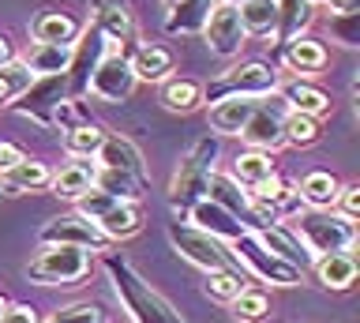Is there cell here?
I'll use <instances>...</instances> for the list:
<instances>
[{"label": "cell", "instance_id": "17", "mask_svg": "<svg viewBox=\"0 0 360 323\" xmlns=\"http://www.w3.org/2000/svg\"><path fill=\"white\" fill-rule=\"evenodd\" d=\"M188 226H195V229H202V233H210V237H218V241H236L240 233H248L240 222H236L225 207H218L214 199H199L195 207L188 210Z\"/></svg>", "mask_w": 360, "mask_h": 323}, {"label": "cell", "instance_id": "1", "mask_svg": "<svg viewBox=\"0 0 360 323\" xmlns=\"http://www.w3.org/2000/svg\"><path fill=\"white\" fill-rule=\"evenodd\" d=\"M105 271L112 278V289H117L120 305L131 312L135 323H188L150 282H143V278L131 271V263L124 260V255L109 252L105 255Z\"/></svg>", "mask_w": 360, "mask_h": 323}, {"label": "cell", "instance_id": "18", "mask_svg": "<svg viewBox=\"0 0 360 323\" xmlns=\"http://www.w3.org/2000/svg\"><path fill=\"white\" fill-rule=\"evenodd\" d=\"M278 61L289 72H297V80H308V75L326 68V46L315 38H292L285 46H278Z\"/></svg>", "mask_w": 360, "mask_h": 323}, {"label": "cell", "instance_id": "6", "mask_svg": "<svg viewBox=\"0 0 360 323\" xmlns=\"http://www.w3.org/2000/svg\"><path fill=\"white\" fill-rule=\"evenodd\" d=\"M90 274V252L75 244H41V252L30 260L27 278L38 286H75Z\"/></svg>", "mask_w": 360, "mask_h": 323}, {"label": "cell", "instance_id": "36", "mask_svg": "<svg viewBox=\"0 0 360 323\" xmlns=\"http://www.w3.org/2000/svg\"><path fill=\"white\" fill-rule=\"evenodd\" d=\"M229 308L240 323H263L270 316V293L259 289V286H244L240 293L229 300Z\"/></svg>", "mask_w": 360, "mask_h": 323}, {"label": "cell", "instance_id": "15", "mask_svg": "<svg viewBox=\"0 0 360 323\" xmlns=\"http://www.w3.org/2000/svg\"><path fill=\"white\" fill-rule=\"evenodd\" d=\"M255 237H259V244H263L266 252H274L278 260H285L289 267H297V271H311L315 255L308 252V244L297 237V229H292L289 222H274V226L259 229Z\"/></svg>", "mask_w": 360, "mask_h": 323}, {"label": "cell", "instance_id": "38", "mask_svg": "<svg viewBox=\"0 0 360 323\" xmlns=\"http://www.w3.org/2000/svg\"><path fill=\"white\" fill-rule=\"evenodd\" d=\"M244 286H252L248 271H207V297L221 300V305H229Z\"/></svg>", "mask_w": 360, "mask_h": 323}, {"label": "cell", "instance_id": "26", "mask_svg": "<svg viewBox=\"0 0 360 323\" xmlns=\"http://www.w3.org/2000/svg\"><path fill=\"white\" fill-rule=\"evenodd\" d=\"M274 4H278V27H274L278 46L300 38L304 30L311 27V19H315V4H311V0H274Z\"/></svg>", "mask_w": 360, "mask_h": 323}, {"label": "cell", "instance_id": "25", "mask_svg": "<svg viewBox=\"0 0 360 323\" xmlns=\"http://www.w3.org/2000/svg\"><path fill=\"white\" fill-rule=\"evenodd\" d=\"M259 98H221L210 106V128L218 136H240Z\"/></svg>", "mask_w": 360, "mask_h": 323}, {"label": "cell", "instance_id": "50", "mask_svg": "<svg viewBox=\"0 0 360 323\" xmlns=\"http://www.w3.org/2000/svg\"><path fill=\"white\" fill-rule=\"evenodd\" d=\"M165 4H176V0H165Z\"/></svg>", "mask_w": 360, "mask_h": 323}, {"label": "cell", "instance_id": "28", "mask_svg": "<svg viewBox=\"0 0 360 323\" xmlns=\"http://www.w3.org/2000/svg\"><path fill=\"white\" fill-rule=\"evenodd\" d=\"M98 229L105 233L109 241H128L143 229V207L135 203V199H120L117 207L98 218Z\"/></svg>", "mask_w": 360, "mask_h": 323}, {"label": "cell", "instance_id": "34", "mask_svg": "<svg viewBox=\"0 0 360 323\" xmlns=\"http://www.w3.org/2000/svg\"><path fill=\"white\" fill-rule=\"evenodd\" d=\"M101 139H105V128L94 125V120H79V125L68 128V136H64V147L72 158H94L98 147H101Z\"/></svg>", "mask_w": 360, "mask_h": 323}, {"label": "cell", "instance_id": "31", "mask_svg": "<svg viewBox=\"0 0 360 323\" xmlns=\"http://www.w3.org/2000/svg\"><path fill=\"white\" fill-rule=\"evenodd\" d=\"M270 173H274V162H270L266 151H252V147H248L244 154H236V158H233V181L240 184L244 192H248V188H255L259 181H266Z\"/></svg>", "mask_w": 360, "mask_h": 323}, {"label": "cell", "instance_id": "33", "mask_svg": "<svg viewBox=\"0 0 360 323\" xmlns=\"http://www.w3.org/2000/svg\"><path fill=\"white\" fill-rule=\"evenodd\" d=\"M162 106L169 113H191L202 106V87L195 80H165L162 83Z\"/></svg>", "mask_w": 360, "mask_h": 323}, {"label": "cell", "instance_id": "32", "mask_svg": "<svg viewBox=\"0 0 360 323\" xmlns=\"http://www.w3.org/2000/svg\"><path fill=\"white\" fill-rule=\"evenodd\" d=\"M8 188H15V192H45V188L53 184V170L38 158H22L15 170L4 173Z\"/></svg>", "mask_w": 360, "mask_h": 323}, {"label": "cell", "instance_id": "45", "mask_svg": "<svg viewBox=\"0 0 360 323\" xmlns=\"http://www.w3.org/2000/svg\"><path fill=\"white\" fill-rule=\"evenodd\" d=\"M22 158H27V154H22V147H15V143H8V139H0V177H4L8 170H15Z\"/></svg>", "mask_w": 360, "mask_h": 323}, {"label": "cell", "instance_id": "23", "mask_svg": "<svg viewBox=\"0 0 360 323\" xmlns=\"http://www.w3.org/2000/svg\"><path fill=\"white\" fill-rule=\"evenodd\" d=\"M94 173H98V162L94 158H75L68 162L60 173H53V196L56 199H79L94 188Z\"/></svg>", "mask_w": 360, "mask_h": 323}, {"label": "cell", "instance_id": "41", "mask_svg": "<svg viewBox=\"0 0 360 323\" xmlns=\"http://www.w3.org/2000/svg\"><path fill=\"white\" fill-rule=\"evenodd\" d=\"M56 323H109L105 308L101 305H90V300H79V305H68L53 316Z\"/></svg>", "mask_w": 360, "mask_h": 323}, {"label": "cell", "instance_id": "52", "mask_svg": "<svg viewBox=\"0 0 360 323\" xmlns=\"http://www.w3.org/2000/svg\"><path fill=\"white\" fill-rule=\"evenodd\" d=\"M0 109H4V102H0Z\"/></svg>", "mask_w": 360, "mask_h": 323}, {"label": "cell", "instance_id": "27", "mask_svg": "<svg viewBox=\"0 0 360 323\" xmlns=\"http://www.w3.org/2000/svg\"><path fill=\"white\" fill-rule=\"evenodd\" d=\"M315 278L326 289H349L356 282V255L353 252H330V255H315L311 263Z\"/></svg>", "mask_w": 360, "mask_h": 323}, {"label": "cell", "instance_id": "13", "mask_svg": "<svg viewBox=\"0 0 360 323\" xmlns=\"http://www.w3.org/2000/svg\"><path fill=\"white\" fill-rule=\"evenodd\" d=\"M202 38H207L214 57H236V53L244 49V42H248L236 4H214L207 27H202Z\"/></svg>", "mask_w": 360, "mask_h": 323}, {"label": "cell", "instance_id": "47", "mask_svg": "<svg viewBox=\"0 0 360 323\" xmlns=\"http://www.w3.org/2000/svg\"><path fill=\"white\" fill-rule=\"evenodd\" d=\"M8 61H15V53H11L8 34H0V64H8Z\"/></svg>", "mask_w": 360, "mask_h": 323}, {"label": "cell", "instance_id": "2", "mask_svg": "<svg viewBox=\"0 0 360 323\" xmlns=\"http://www.w3.org/2000/svg\"><path fill=\"white\" fill-rule=\"evenodd\" d=\"M292 229L297 237L308 244L311 255H330V252H353L356 244V222L338 215L334 207H304L297 218H292Z\"/></svg>", "mask_w": 360, "mask_h": 323}, {"label": "cell", "instance_id": "40", "mask_svg": "<svg viewBox=\"0 0 360 323\" xmlns=\"http://www.w3.org/2000/svg\"><path fill=\"white\" fill-rule=\"evenodd\" d=\"M319 139H323L319 117H308V113H289L285 117V143H292V147H315Z\"/></svg>", "mask_w": 360, "mask_h": 323}, {"label": "cell", "instance_id": "49", "mask_svg": "<svg viewBox=\"0 0 360 323\" xmlns=\"http://www.w3.org/2000/svg\"><path fill=\"white\" fill-rule=\"evenodd\" d=\"M4 308H8V300H4V297H0V312H4Z\"/></svg>", "mask_w": 360, "mask_h": 323}, {"label": "cell", "instance_id": "30", "mask_svg": "<svg viewBox=\"0 0 360 323\" xmlns=\"http://www.w3.org/2000/svg\"><path fill=\"white\" fill-rule=\"evenodd\" d=\"M338 188H342V181H338L334 173H326V170H311V173H304V181H300V199H304V207H334V199H338Z\"/></svg>", "mask_w": 360, "mask_h": 323}, {"label": "cell", "instance_id": "39", "mask_svg": "<svg viewBox=\"0 0 360 323\" xmlns=\"http://www.w3.org/2000/svg\"><path fill=\"white\" fill-rule=\"evenodd\" d=\"M34 83V72L27 68L22 61H8V64H0V102L11 106L15 98L27 91V87Z\"/></svg>", "mask_w": 360, "mask_h": 323}, {"label": "cell", "instance_id": "20", "mask_svg": "<svg viewBox=\"0 0 360 323\" xmlns=\"http://www.w3.org/2000/svg\"><path fill=\"white\" fill-rule=\"evenodd\" d=\"M94 23L101 27V34H105V42L112 46V42H120V46H128V53L124 57H131L135 49V23H131V12L124 0H98V19Z\"/></svg>", "mask_w": 360, "mask_h": 323}, {"label": "cell", "instance_id": "7", "mask_svg": "<svg viewBox=\"0 0 360 323\" xmlns=\"http://www.w3.org/2000/svg\"><path fill=\"white\" fill-rule=\"evenodd\" d=\"M229 248L240 260L244 271L252 278H259V282H270V286H300L304 282V271L289 267L285 260H278L274 252H266L255 233H240L236 241H229Z\"/></svg>", "mask_w": 360, "mask_h": 323}, {"label": "cell", "instance_id": "19", "mask_svg": "<svg viewBox=\"0 0 360 323\" xmlns=\"http://www.w3.org/2000/svg\"><path fill=\"white\" fill-rule=\"evenodd\" d=\"M274 94L281 98V102H285L289 113H308V117H326V113H330V94L319 91V87L308 83V80L278 83Z\"/></svg>", "mask_w": 360, "mask_h": 323}, {"label": "cell", "instance_id": "22", "mask_svg": "<svg viewBox=\"0 0 360 323\" xmlns=\"http://www.w3.org/2000/svg\"><path fill=\"white\" fill-rule=\"evenodd\" d=\"M79 27L68 12H56V8H45L30 19V38L34 42H49V46H72L79 38Z\"/></svg>", "mask_w": 360, "mask_h": 323}, {"label": "cell", "instance_id": "8", "mask_svg": "<svg viewBox=\"0 0 360 323\" xmlns=\"http://www.w3.org/2000/svg\"><path fill=\"white\" fill-rule=\"evenodd\" d=\"M109 53V42L105 34H101V27L98 23H90L79 30V38L72 42V57H68V94L72 98H83L90 94V75H94V68L101 64V57Z\"/></svg>", "mask_w": 360, "mask_h": 323}, {"label": "cell", "instance_id": "4", "mask_svg": "<svg viewBox=\"0 0 360 323\" xmlns=\"http://www.w3.org/2000/svg\"><path fill=\"white\" fill-rule=\"evenodd\" d=\"M278 68L266 61H244L221 72L214 83L202 87V102H221V98H263L278 91Z\"/></svg>", "mask_w": 360, "mask_h": 323}, {"label": "cell", "instance_id": "24", "mask_svg": "<svg viewBox=\"0 0 360 323\" xmlns=\"http://www.w3.org/2000/svg\"><path fill=\"white\" fill-rule=\"evenodd\" d=\"M218 0H176L165 12V34H195L207 27V19L214 12Z\"/></svg>", "mask_w": 360, "mask_h": 323}, {"label": "cell", "instance_id": "37", "mask_svg": "<svg viewBox=\"0 0 360 323\" xmlns=\"http://www.w3.org/2000/svg\"><path fill=\"white\" fill-rule=\"evenodd\" d=\"M94 188H98V192H105V196H112V199H135L143 184L135 181L131 173H124V170H109V165H98Z\"/></svg>", "mask_w": 360, "mask_h": 323}, {"label": "cell", "instance_id": "46", "mask_svg": "<svg viewBox=\"0 0 360 323\" xmlns=\"http://www.w3.org/2000/svg\"><path fill=\"white\" fill-rule=\"evenodd\" d=\"M330 15H349V12H360V0H326Z\"/></svg>", "mask_w": 360, "mask_h": 323}, {"label": "cell", "instance_id": "11", "mask_svg": "<svg viewBox=\"0 0 360 323\" xmlns=\"http://www.w3.org/2000/svg\"><path fill=\"white\" fill-rule=\"evenodd\" d=\"M38 241H41V244H75V248H83V252H105V248H109V237L98 229V222L83 218L79 210L49 218V222L41 226Z\"/></svg>", "mask_w": 360, "mask_h": 323}, {"label": "cell", "instance_id": "12", "mask_svg": "<svg viewBox=\"0 0 360 323\" xmlns=\"http://www.w3.org/2000/svg\"><path fill=\"white\" fill-rule=\"evenodd\" d=\"M207 199H214L218 207H225V210H229V215H233L236 222H240V226H244L248 233L266 229V222H263V215H259L255 199L248 196L244 188L233 181V177H225V173L214 170V173H210V181H207Z\"/></svg>", "mask_w": 360, "mask_h": 323}, {"label": "cell", "instance_id": "5", "mask_svg": "<svg viewBox=\"0 0 360 323\" xmlns=\"http://www.w3.org/2000/svg\"><path fill=\"white\" fill-rule=\"evenodd\" d=\"M169 241H173V248L188 263L202 267V271H244L229 244L195 229V226H188V222H169Z\"/></svg>", "mask_w": 360, "mask_h": 323}, {"label": "cell", "instance_id": "48", "mask_svg": "<svg viewBox=\"0 0 360 323\" xmlns=\"http://www.w3.org/2000/svg\"><path fill=\"white\" fill-rule=\"evenodd\" d=\"M218 4H240V0H218Z\"/></svg>", "mask_w": 360, "mask_h": 323}, {"label": "cell", "instance_id": "9", "mask_svg": "<svg viewBox=\"0 0 360 323\" xmlns=\"http://www.w3.org/2000/svg\"><path fill=\"white\" fill-rule=\"evenodd\" d=\"M285 117H289L285 102H281L278 94H263L255 102L252 117H248L240 139L252 151H266V154L278 151V147H285Z\"/></svg>", "mask_w": 360, "mask_h": 323}, {"label": "cell", "instance_id": "44", "mask_svg": "<svg viewBox=\"0 0 360 323\" xmlns=\"http://www.w3.org/2000/svg\"><path fill=\"white\" fill-rule=\"evenodd\" d=\"M0 323H41V316H38V308H30V305H8L0 312Z\"/></svg>", "mask_w": 360, "mask_h": 323}, {"label": "cell", "instance_id": "51", "mask_svg": "<svg viewBox=\"0 0 360 323\" xmlns=\"http://www.w3.org/2000/svg\"><path fill=\"white\" fill-rule=\"evenodd\" d=\"M45 323H56V319H45Z\"/></svg>", "mask_w": 360, "mask_h": 323}, {"label": "cell", "instance_id": "53", "mask_svg": "<svg viewBox=\"0 0 360 323\" xmlns=\"http://www.w3.org/2000/svg\"><path fill=\"white\" fill-rule=\"evenodd\" d=\"M311 4H315V0H311Z\"/></svg>", "mask_w": 360, "mask_h": 323}, {"label": "cell", "instance_id": "42", "mask_svg": "<svg viewBox=\"0 0 360 323\" xmlns=\"http://www.w3.org/2000/svg\"><path fill=\"white\" fill-rule=\"evenodd\" d=\"M330 34L334 42L356 49L360 46V12H349V15H330Z\"/></svg>", "mask_w": 360, "mask_h": 323}, {"label": "cell", "instance_id": "10", "mask_svg": "<svg viewBox=\"0 0 360 323\" xmlns=\"http://www.w3.org/2000/svg\"><path fill=\"white\" fill-rule=\"evenodd\" d=\"M68 75L64 72H53V75H34V83L22 91L15 102H11V109L30 120H38L41 128H53V113L68 102Z\"/></svg>", "mask_w": 360, "mask_h": 323}, {"label": "cell", "instance_id": "21", "mask_svg": "<svg viewBox=\"0 0 360 323\" xmlns=\"http://www.w3.org/2000/svg\"><path fill=\"white\" fill-rule=\"evenodd\" d=\"M128 64H131V72L139 83H165L169 72L176 68V57L169 46H154L150 42V46H135Z\"/></svg>", "mask_w": 360, "mask_h": 323}, {"label": "cell", "instance_id": "29", "mask_svg": "<svg viewBox=\"0 0 360 323\" xmlns=\"http://www.w3.org/2000/svg\"><path fill=\"white\" fill-rule=\"evenodd\" d=\"M240 12V23H244V34H259V38H274V27H278V4L274 0H240L236 4Z\"/></svg>", "mask_w": 360, "mask_h": 323}, {"label": "cell", "instance_id": "3", "mask_svg": "<svg viewBox=\"0 0 360 323\" xmlns=\"http://www.w3.org/2000/svg\"><path fill=\"white\" fill-rule=\"evenodd\" d=\"M218 154H221L218 136L199 139L195 147L188 151V158L180 162V170L173 177V188H169V203H173V210L188 215L199 199H207V181H210V173L218 170Z\"/></svg>", "mask_w": 360, "mask_h": 323}, {"label": "cell", "instance_id": "14", "mask_svg": "<svg viewBox=\"0 0 360 323\" xmlns=\"http://www.w3.org/2000/svg\"><path fill=\"white\" fill-rule=\"evenodd\" d=\"M135 72L124 53H105L101 57V64L94 68V75H90V91H94L98 98H105V102H124V98H131L135 91Z\"/></svg>", "mask_w": 360, "mask_h": 323}, {"label": "cell", "instance_id": "43", "mask_svg": "<svg viewBox=\"0 0 360 323\" xmlns=\"http://www.w3.org/2000/svg\"><path fill=\"white\" fill-rule=\"evenodd\" d=\"M334 210L338 215H345V218H360V184L356 181H349L338 188V199H334Z\"/></svg>", "mask_w": 360, "mask_h": 323}, {"label": "cell", "instance_id": "35", "mask_svg": "<svg viewBox=\"0 0 360 323\" xmlns=\"http://www.w3.org/2000/svg\"><path fill=\"white\" fill-rule=\"evenodd\" d=\"M68 57H72V46H49V42H34L22 64H27L34 75H53V72H64V68H68Z\"/></svg>", "mask_w": 360, "mask_h": 323}, {"label": "cell", "instance_id": "16", "mask_svg": "<svg viewBox=\"0 0 360 323\" xmlns=\"http://www.w3.org/2000/svg\"><path fill=\"white\" fill-rule=\"evenodd\" d=\"M94 162H98V165H109V170L131 173L139 184L150 181V177H146V170H143V154H139V147H135L131 139H124V136H112V132H105V139H101Z\"/></svg>", "mask_w": 360, "mask_h": 323}]
</instances>
